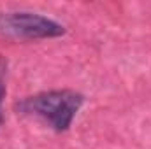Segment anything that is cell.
<instances>
[{"label": "cell", "mask_w": 151, "mask_h": 149, "mask_svg": "<svg viewBox=\"0 0 151 149\" xmlns=\"http://www.w3.org/2000/svg\"><path fill=\"white\" fill-rule=\"evenodd\" d=\"M84 102V97L72 90H55L44 91L34 97H27L16 104L21 114L37 116L44 119L56 132H65L70 128L76 114Z\"/></svg>", "instance_id": "obj_1"}, {"label": "cell", "mask_w": 151, "mask_h": 149, "mask_svg": "<svg viewBox=\"0 0 151 149\" xmlns=\"http://www.w3.org/2000/svg\"><path fill=\"white\" fill-rule=\"evenodd\" d=\"M0 32L16 39H51L63 35L65 27L35 12H4Z\"/></svg>", "instance_id": "obj_2"}, {"label": "cell", "mask_w": 151, "mask_h": 149, "mask_svg": "<svg viewBox=\"0 0 151 149\" xmlns=\"http://www.w3.org/2000/svg\"><path fill=\"white\" fill-rule=\"evenodd\" d=\"M5 75H7V60L0 56V126L4 123V116H2V102L5 97Z\"/></svg>", "instance_id": "obj_3"}]
</instances>
